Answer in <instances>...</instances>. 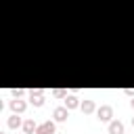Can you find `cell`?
<instances>
[{"label":"cell","instance_id":"6da1fadb","mask_svg":"<svg viewBox=\"0 0 134 134\" xmlns=\"http://www.w3.org/2000/svg\"><path fill=\"white\" fill-rule=\"evenodd\" d=\"M29 103H31L34 107H42V105H44V90H42V88L29 90Z\"/></svg>","mask_w":134,"mask_h":134},{"label":"cell","instance_id":"7a4b0ae2","mask_svg":"<svg viewBox=\"0 0 134 134\" xmlns=\"http://www.w3.org/2000/svg\"><path fill=\"white\" fill-rule=\"evenodd\" d=\"M96 115H98L100 121H111V117H113V107H111V105H103V107H98Z\"/></svg>","mask_w":134,"mask_h":134},{"label":"cell","instance_id":"3957f363","mask_svg":"<svg viewBox=\"0 0 134 134\" xmlns=\"http://www.w3.org/2000/svg\"><path fill=\"white\" fill-rule=\"evenodd\" d=\"M52 117H54L57 121H65V119L69 117V109H67V107H57V109L52 111Z\"/></svg>","mask_w":134,"mask_h":134},{"label":"cell","instance_id":"277c9868","mask_svg":"<svg viewBox=\"0 0 134 134\" xmlns=\"http://www.w3.org/2000/svg\"><path fill=\"white\" fill-rule=\"evenodd\" d=\"M54 121H44V124H40L38 126V132L36 134H54Z\"/></svg>","mask_w":134,"mask_h":134},{"label":"cell","instance_id":"5b68a950","mask_svg":"<svg viewBox=\"0 0 134 134\" xmlns=\"http://www.w3.org/2000/svg\"><path fill=\"white\" fill-rule=\"evenodd\" d=\"M25 107H27V103L21 100V98H13V100H10V109H13L15 113H23Z\"/></svg>","mask_w":134,"mask_h":134},{"label":"cell","instance_id":"8992f818","mask_svg":"<svg viewBox=\"0 0 134 134\" xmlns=\"http://www.w3.org/2000/svg\"><path fill=\"white\" fill-rule=\"evenodd\" d=\"M23 132H25V134H36V132H38V124H36L34 119H25V121H23Z\"/></svg>","mask_w":134,"mask_h":134},{"label":"cell","instance_id":"52a82bcc","mask_svg":"<svg viewBox=\"0 0 134 134\" xmlns=\"http://www.w3.org/2000/svg\"><path fill=\"white\" fill-rule=\"evenodd\" d=\"M80 105H82V103H80L77 96H73V94L65 96V107H67V109H75V107H80Z\"/></svg>","mask_w":134,"mask_h":134},{"label":"cell","instance_id":"ba28073f","mask_svg":"<svg viewBox=\"0 0 134 134\" xmlns=\"http://www.w3.org/2000/svg\"><path fill=\"white\" fill-rule=\"evenodd\" d=\"M80 107H82V111H84V113H92V111L96 109V103H94L92 98H86V100H82V105H80Z\"/></svg>","mask_w":134,"mask_h":134},{"label":"cell","instance_id":"9c48e42d","mask_svg":"<svg viewBox=\"0 0 134 134\" xmlns=\"http://www.w3.org/2000/svg\"><path fill=\"white\" fill-rule=\"evenodd\" d=\"M109 134H124V124L121 121H111L109 124Z\"/></svg>","mask_w":134,"mask_h":134},{"label":"cell","instance_id":"30bf717a","mask_svg":"<svg viewBox=\"0 0 134 134\" xmlns=\"http://www.w3.org/2000/svg\"><path fill=\"white\" fill-rule=\"evenodd\" d=\"M19 126H21V117H19L17 113L10 115V117H8V128H19Z\"/></svg>","mask_w":134,"mask_h":134},{"label":"cell","instance_id":"8fae6325","mask_svg":"<svg viewBox=\"0 0 134 134\" xmlns=\"http://www.w3.org/2000/svg\"><path fill=\"white\" fill-rule=\"evenodd\" d=\"M10 94H13V98H21V96L25 94V90H21V88H13Z\"/></svg>","mask_w":134,"mask_h":134},{"label":"cell","instance_id":"7c38bea8","mask_svg":"<svg viewBox=\"0 0 134 134\" xmlns=\"http://www.w3.org/2000/svg\"><path fill=\"white\" fill-rule=\"evenodd\" d=\"M52 94H54L57 98H65V96H67V92H65L63 88H57V90H52Z\"/></svg>","mask_w":134,"mask_h":134},{"label":"cell","instance_id":"4fadbf2b","mask_svg":"<svg viewBox=\"0 0 134 134\" xmlns=\"http://www.w3.org/2000/svg\"><path fill=\"white\" fill-rule=\"evenodd\" d=\"M124 92H126V94H128V96H134V90H132V88H126V90H124Z\"/></svg>","mask_w":134,"mask_h":134},{"label":"cell","instance_id":"5bb4252c","mask_svg":"<svg viewBox=\"0 0 134 134\" xmlns=\"http://www.w3.org/2000/svg\"><path fill=\"white\" fill-rule=\"evenodd\" d=\"M132 126H134V117H132Z\"/></svg>","mask_w":134,"mask_h":134},{"label":"cell","instance_id":"9a60e30c","mask_svg":"<svg viewBox=\"0 0 134 134\" xmlns=\"http://www.w3.org/2000/svg\"><path fill=\"white\" fill-rule=\"evenodd\" d=\"M132 107H134V98H132Z\"/></svg>","mask_w":134,"mask_h":134},{"label":"cell","instance_id":"2e32d148","mask_svg":"<svg viewBox=\"0 0 134 134\" xmlns=\"http://www.w3.org/2000/svg\"><path fill=\"white\" fill-rule=\"evenodd\" d=\"M0 134H4V132H0Z\"/></svg>","mask_w":134,"mask_h":134},{"label":"cell","instance_id":"e0dca14e","mask_svg":"<svg viewBox=\"0 0 134 134\" xmlns=\"http://www.w3.org/2000/svg\"><path fill=\"white\" fill-rule=\"evenodd\" d=\"M23 134H25V132H23Z\"/></svg>","mask_w":134,"mask_h":134}]
</instances>
